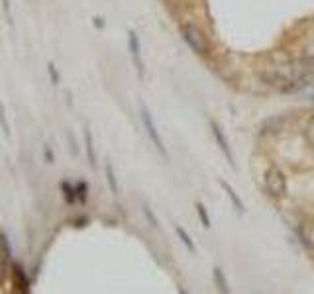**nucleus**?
<instances>
[{
	"label": "nucleus",
	"instance_id": "f257e3e1",
	"mask_svg": "<svg viewBox=\"0 0 314 294\" xmlns=\"http://www.w3.org/2000/svg\"><path fill=\"white\" fill-rule=\"evenodd\" d=\"M263 185H265V191L269 194L271 198L275 200H281L287 196V191H289V182H287V175L283 173L281 167L277 165H269L263 173Z\"/></svg>",
	"mask_w": 314,
	"mask_h": 294
},
{
	"label": "nucleus",
	"instance_id": "f03ea898",
	"mask_svg": "<svg viewBox=\"0 0 314 294\" xmlns=\"http://www.w3.org/2000/svg\"><path fill=\"white\" fill-rule=\"evenodd\" d=\"M181 35L185 40V44L189 45L196 55H208L210 53V42L206 40L204 31L198 28L193 22L181 24Z\"/></svg>",
	"mask_w": 314,
	"mask_h": 294
},
{
	"label": "nucleus",
	"instance_id": "7ed1b4c3",
	"mask_svg": "<svg viewBox=\"0 0 314 294\" xmlns=\"http://www.w3.org/2000/svg\"><path fill=\"white\" fill-rule=\"evenodd\" d=\"M259 79L267 87L275 88V90H279L283 94H291V92L299 90L300 87H304V83H299V81L287 77L285 73H279V71H263V73H259Z\"/></svg>",
	"mask_w": 314,
	"mask_h": 294
},
{
	"label": "nucleus",
	"instance_id": "20e7f679",
	"mask_svg": "<svg viewBox=\"0 0 314 294\" xmlns=\"http://www.w3.org/2000/svg\"><path fill=\"white\" fill-rule=\"evenodd\" d=\"M139 114H142V124H144V128H146V132L150 135L151 143L153 147L159 151V155L163 157L165 161L169 159V151H167V147H165L163 139H161V135L157 132V126H155V122H153V116H151V112L142 104V108H139Z\"/></svg>",
	"mask_w": 314,
	"mask_h": 294
},
{
	"label": "nucleus",
	"instance_id": "39448f33",
	"mask_svg": "<svg viewBox=\"0 0 314 294\" xmlns=\"http://www.w3.org/2000/svg\"><path fill=\"white\" fill-rule=\"evenodd\" d=\"M208 126H210V132H212V137H214V141H216L218 149L224 153V157H226V161H228V165H230L232 169H236L234 151H232L230 141H228V137H226L224 132H222V128H220V126H218V122H216V120H212V118L208 120Z\"/></svg>",
	"mask_w": 314,
	"mask_h": 294
},
{
	"label": "nucleus",
	"instance_id": "423d86ee",
	"mask_svg": "<svg viewBox=\"0 0 314 294\" xmlns=\"http://www.w3.org/2000/svg\"><path fill=\"white\" fill-rule=\"evenodd\" d=\"M128 49H130V55L134 61L135 73L139 77V81H144L146 77V67H144V59H142V44H139V38L134 29L128 31Z\"/></svg>",
	"mask_w": 314,
	"mask_h": 294
},
{
	"label": "nucleus",
	"instance_id": "0eeeda50",
	"mask_svg": "<svg viewBox=\"0 0 314 294\" xmlns=\"http://www.w3.org/2000/svg\"><path fill=\"white\" fill-rule=\"evenodd\" d=\"M218 185L222 187V191L226 192V196L230 198V202H232V206H234V208L238 210L239 214H243V212H246V208H243V202L239 200V196H238V194H236V191L232 189V185H230L228 180H222V178H218Z\"/></svg>",
	"mask_w": 314,
	"mask_h": 294
},
{
	"label": "nucleus",
	"instance_id": "6e6552de",
	"mask_svg": "<svg viewBox=\"0 0 314 294\" xmlns=\"http://www.w3.org/2000/svg\"><path fill=\"white\" fill-rule=\"evenodd\" d=\"M175 234L179 235L181 243H183V245L187 247V251L195 255V253H196V245H195V243H193V239H191V235L187 234V230H185L183 226H175Z\"/></svg>",
	"mask_w": 314,
	"mask_h": 294
},
{
	"label": "nucleus",
	"instance_id": "1a4fd4ad",
	"mask_svg": "<svg viewBox=\"0 0 314 294\" xmlns=\"http://www.w3.org/2000/svg\"><path fill=\"white\" fill-rule=\"evenodd\" d=\"M212 279H214V284H216V288H218L220 292H228V290H230V288H228V282H226L224 273H222L220 267H214V269H212Z\"/></svg>",
	"mask_w": 314,
	"mask_h": 294
},
{
	"label": "nucleus",
	"instance_id": "9d476101",
	"mask_svg": "<svg viewBox=\"0 0 314 294\" xmlns=\"http://www.w3.org/2000/svg\"><path fill=\"white\" fill-rule=\"evenodd\" d=\"M85 147H87V159L94 167L96 165V155H94V143H92V133L89 128H85Z\"/></svg>",
	"mask_w": 314,
	"mask_h": 294
},
{
	"label": "nucleus",
	"instance_id": "9b49d317",
	"mask_svg": "<svg viewBox=\"0 0 314 294\" xmlns=\"http://www.w3.org/2000/svg\"><path fill=\"white\" fill-rule=\"evenodd\" d=\"M104 171H106V180H108V185H110V191L114 192V194H118L120 187H118V180H116V175H114V171H112V165H106Z\"/></svg>",
	"mask_w": 314,
	"mask_h": 294
},
{
	"label": "nucleus",
	"instance_id": "f8f14e48",
	"mask_svg": "<svg viewBox=\"0 0 314 294\" xmlns=\"http://www.w3.org/2000/svg\"><path fill=\"white\" fill-rule=\"evenodd\" d=\"M196 214H198V220H200V224H202V228H206V230H208L210 228V218H208V214H206V208H204L202 202H196Z\"/></svg>",
	"mask_w": 314,
	"mask_h": 294
},
{
	"label": "nucleus",
	"instance_id": "ddd939ff",
	"mask_svg": "<svg viewBox=\"0 0 314 294\" xmlns=\"http://www.w3.org/2000/svg\"><path fill=\"white\" fill-rule=\"evenodd\" d=\"M142 210H144V216L148 218V222H150L151 228H159V222H157V216L153 214V210L150 208V204H144L142 206Z\"/></svg>",
	"mask_w": 314,
	"mask_h": 294
},
{
	"label": "nucleus",
	"instance_id": "4468645a",
	"mask_svg": "<svg viewBox=\"0 0 314 294\" xmlns=\"http://www.w3.org/2000/svg\"><path fill=\"white\" fill-rule=\"evenodd\" d=\"M47 71H49V75H51V83H53V85H59V73H57V69H55L53 63L47 65Z\"/></svg>",
	"mask_w": 314,
	"mask_h": 294
},
{
	"label": "nucleus",
	"instance_id": "2eb2a0df",
	"mask_svg": "<svg viewBox=\"0 0 314 294\" xmlns=\"http://www.w3.org/2000/svg\"><path fill=\"white\" fill-rule=\"evenodd\" d=\"M304 135H306V139L314 145V118L308 122V126H306V130H304Z\"/></svg>",
	"mask_w": 314,
	"mask_h": 294
},
{
	"label": "nucleus",
	"instance_id": "dca6fc26",
	"mask_svg": "<svg viewBox=\"0 0 314 294\" xmlns=\"http://www.w3.org/2000/svg\"><path fill=\"white\" fill-rule=\"evenodd\" d=\"M0 122H2V128H4V133L10 135V126H8V120H6V114H4V108L0 106Z\"/></svg>",
	"mask_w": 314,
	"mask_h": 294
},
{
	"label": "nucleus",
	"instance_id": "f3484780",
	"mask_svg": "<svg viewBox=\"0 0 314 294\" xmlns=\"http://www.w3.org/2000/svg\"><path fill=\"white\" fill-rule=\"evenodd\" d=\"M2 4H4V12H6L8 20H10V24H12V10H10V0H2Z\"/></svg>",
	"mask_w": 314,
	"mask_h": 294
},
{
	"label": "nucleus",
	"instance_id": "a211bd4d",
	"mask_svg": "<svg viewBox=\"0 0 314 294\" xmlns=\"http://www.w3.org/2000/svg\"><path fill=\"white\" fill-rule=\"evenodd\" d=\"M44 155H45V159H47V163H53V151L47 145L44 147Z\"/></svg>",
	"mask_w": 314,
	"mask_h": 294
},
{
	"label": "nucleus",
	"instance_id": "6ab92c4d",
	"mask_svg": "<svg viewBox=\"0 0 314 294\" xmlns=\"http://www.w3.org/2000/svg\"><path fill=\"white\" fill-rule=\"evenodd\" d=\"M94 24H96L98 28H104V22H102V18H94Z\"/></svg>",
	"mask_w": 314,
	"mask_h": 294
}]
</instances>
